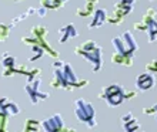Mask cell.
Wrapping results in <instances>:
<instances>
[{
	"instance_id": "cell-1",
	"label": "cell",
	"mask_w": 157,
	"mask_h": 132,
	"mask_svg": "<svg viewBox=\"0 0 157 132\" xmlns=\"http://www.w3.org/2000/svg\"><path fill=\"white\" fill-rule=\"evenodd\" d=\"M87 80H78L76 71L71 68L70 62L56 60L53 62V78L50 81V87L54 90H77L86 87Z\"/></svg>"
},
{
	"instance_id": "cell-2",
	"label": "cell",
	"mask_w": 157,
	"mask_h": 132,
	"mask_svg": "<svg viewBox=\"0 0 157 132\" xmlns=\"http://www.w3.org/2000/svg\"><path fill=\"white\" fill-rule=\"evenodd\" d=\"M75 54L78 57L84 58L87 62L91 64L93 73L101 70L103 67V54H101V47L93 40H87L75 47Z\"/></svg>"
},
{
	"instance_id": "cell-3",
	"label": "cell",
	"mask_w": 157,
	"mask_h": 132,
	"mask_svg": "<svg viewBox=\"0 0 157 132\" xmlns=\"http://www.w3.org/2000/svg\"><path fill=\"white\" fill-rule=\"evenodd\" d=\"M47 33H49V30H47L46 26L36 24L32 27V34H30V36H23V37H21V43L26 45H39V47H41L46 53L49 54L50 57H53L57 60L59 51L54 50L52 45H49V43L46 41Z\"/></svg>"
},
{
	"instance_id": "cell-4",
	"label": "cell",
	"mask_w": 157,
	"mask_h": 132,
	"mask_svg": "<svg viewBox=\"0 0 157 132\" xmlns=\"http://www.w3.org/2000/svg\"><path fill=\"white\" fill-rule=\"evenodd\" d=\"M157 10L154 7H149L144 12L143 17H141L140 21H137L133 24L134 30H139V31H146L147 33V37H149L150 43L157 41Z\"/></svg>"
},
{
	"instance_id": "cell-5",
	"label": "cell",
	"mask_w": 157,
	"mask_h": 132,
	"mask_svg": "<svg viewBox=\"0 0 157 132\" xmlns=\"http://www.w3.org/2000/svg\"><path fill=\"white\" fill-rule=\"evenodd\" d=\"M112 44L116 50V53L124 54V55H128V57H134V53L139 50V45L136 43V38L132 34V31H123L120 36L112 38Z\"/></svg>"
},
{
	"instance_id": "cell-6",
	"label": "cell",
	"mask_w": 157,
	"mask_h": 132,
	"mask_svg": "<svg viewBox=\"0 0 157 132\" xmlns=\"http://www.w3.org/2000/svg\"><path fill=\"white\" fill-rule=\"evenodd\" d=\"M75 115L78 120V122L84 124L89 128H94L97 125L94 108L84 98H77L75 101Z\"/></svg>"
},
{
	"instance_id": "cell-7",
	"label": "cell",
	"mask_w": 157,
	"mask_h": 132,
	"mask_svg": "<svg viewBox=\"0 0 157 132\" xmlns=\"http://www.w3.org/2000/svg\"><path fill=\"white\" fill-rule=\"evenodd\" d=\"M99 97L104 99L110 107H117L126 101V88L120 84H110L100 91Z\"/></svg>"
},
{
	"instance_id": "cell-8",
	"label": "cell",
	"mask_w": 157,
	"mask_h": 132,
	"mask_svg": "<svg viewBox=\"0 0 157 132\" xmlns=\"http://www.w3.org/2000/svg\"><path fill=\"white\" fill-rule=\"evenodd\" d=\"M136 3V0H119L114 4L113 12L109 14L107 21L110 24H120L124 21V17L133 12V6Z\"/></svg>"
},
{
	"instance_id": "cell-9",
	"label": "cell",
	"mask_w": 157,
	"mask_h": 132,
	"mask_svg": "<svg viewBox=\"0 0 157 132\" xmlns=\"http://www.w3.org/2000/svg\"><path fill=\"white\" fill-rule=\"evenodd\" d=\"M40 87H41V77H37L34 80H27V83L25 85V92L29 95L30 102L33 105L49 98V92L41 91Z\"/></svg>"
},
{
	"instance_id": "cell-10",
	"label": "cell",
	"mask_w": 157,
	"mask_h": 132,
	"mask_svg": "<svg viewBox=\"0 0 157 132\" xmlns=\"http://www.w3.org/2000/svg\"><path fill=\"white\" fill-rule=\"evenodd\" d=\"M41 129L44 132H60L64 128V120L60 114H53L40 122Z\"/></svg>"
},
{
	"instance_id": "cell-11",
	"label": "cell",
	"mask_w": 157,
	"mask_h": 132,
	"mask_svg": "<svg viewBox=\"0 0 157 132\" xmlns=\"http://www.w3.org/2000/svg\"><path fill=\"white\" fill-rule=\"evenodd\" d=\"M121 125H123L126 132H144L140 122L137 121V118L133 115L132 112H126L121 116Z\"/></svg>"
},
{
	"instance_id": "cell-12",
	"label": "cell",
	"mask_w": 157,
	"mask_h": 132,
	"mask_svg": "<svg viewBox=\"0 0 157 132\" xmlns=\"http://www.w3.org/2000/svg\"><path fill=\"white\" fill-rule=\"evenodd\" d=\"M0 111L6 114L7 116H14L20 114V105L9 98V97H2L0 98Z\"/></svg>"
},
{
	"instance_id": "cell-13",
	"label": "cell",
	"mask_w": 157,
	"mask_h": 132,
	"mask_svg": "<svg viewBox=\"0 0 157 132\" xmlns=\"http://www.w3.org/2000/svg\"><path fill=\"white\" fill-rule=\"evenodd\" d=\"M107 19H109V13L106 9L103 7H97L91 16V20L89 23V29H97V27H101L104 23H107Z\"/></svg>"
},
{
	"instance_id": "cell-14",
	"label": "cell",
	"mask_w": 157,
	"mask_h": 132,
	"mask_svg": "<svg viewBox=\"0 0 157 132\" xmlns=\"http://www.w3.org/2000/svg\"><path fill=\"white\" fill-rule=\"evenodd\" d=\"M78 36L77 33V29L73 23H67L66 26H63L59 29V43H67L70 38H76Z\"/></svg>"
},
{
	"instance_id": "cell-15",
	"label": "cell",
	"mask_w": 157,
	"mask_h": 132,
	"mask_svg": "<svg viewBox=\"0 0 157 132\" xmlns=\"http://www.w3.org/2000/svg\"><path fill=\"white\" fill-rule=\"evenodd\" d=\"M154 84H156V80H154L153 74H150V73H141L136 78V87L140 91L150 90L151 87H154Z\"/></svg>"
},
{
	"instance_id": "cell-16",
	"label": "cell",
	"mask_w": 157,
	"mask_h": 132,
	"mask_svg": "<svg viewBox=\"0 0 157 132\" xmlns=\"http://www.w3.org/2000/svg\"><path fill=\"white\" fill-rule=\"evenodd\" d=\"M0 64H2V68H3V71H2V77H4L9 71H12L13 68L17 66L16 57H14L13 54H10V53L6 51V53H3L2 54V57H0Z\"/></svg>"
},
{
	"instance_id": "cell-17",
	"label": "cell",
	"mask_w": 157,
	"mask_h": 132,
	"mask_svg": "<svg viewBox=\"0 0 157 132\" xmlns=\"http://www.w3.org/2000/svg\"><path fill=\"white\" fill-rule=\"evenodd\" d=\"M97 3H99V0H84V4L76 10V16L83 17V19H86L89 16H93L94 10L97 9L96 7Z\"/></svg>"
},
{
	"instance_id": "cell-18",
	"label": "cell",
	"mask_w": 157,
	"mask_h": 132,
	"mask_svg": "<svg viewBox=\"0 0 157 132\" xmlns=\"http://www.w3.org/2000/svg\"><path fill=\"white\" fill-rule=\"evenodd\" d=\"M110 61L116 66H126V67H132L134 60L133 57H128V55H124V54L120 53H113L112 57H110Z\"/></svg>"
},
{
	"instance_id": "cell-19",
	"label": "cell",
	"mask_w": 157,
	"mask_h": 132,
	"mask_svg": "<svg viewBox=\"0 0 157 132\" xmlns=\"http://www.w3.org/2000/svg\"><path fill=\"white\" fill-rule=\"evenodd\" d=\"M33 14H37V7H29L26 12H23L21 14H19V16H16L14 19L12 20V23H10V27H14V26H17L20 21H23L26 19V17L29 16H33Z\"/></svg>"
},
{
	"instance_id": "cell-20",
	"label": "cell",
	"mask_w": 157,
	"mask_h": 132,
	"mask_svg": "<svg viewBox=\"0 0 157 132\" xmlns=\"http://www.w3.org/2000/svg\"><path fill=\"white\" fill-rule=\"evenodd\" d=\"M69 0H40V6L52 10H59L63 4H66Z\"/></svg>"
},
{
	"instance_id": "cell-21",
	"label": "cell",
	"mask_w": 157,
	"mask_h": 132,
	"mask_svg": "<svg viewBox=\"0 0 157 132\" xmlns=\"http://www.w3.org/2000/svg\"><path fill=\"white\" fill-rule=\"evenodd\" d=\"M41 128V124L36 120H26L25 125H23V131L21 132H39V129Z\"/></svg>"
},
{
	"instance_id": "cell-22",
	"label": "cell",
	"mask_w": 157,
	"mask_h": 132,
	"mask_svg": "<svg viewBox=\"0 0 157 132\" xmlns=\"http://www.w3.org/2000/svg\"><path fill=\"white\" fill-rule=\"evenodd\" d=\"M30 48H32V53H30V55H29V61L30 62L37 61L39 58H41L46 53L44 50L41 48V47H39V45H30Z\"/></svg>"
},
{
	"instance_id": "cell-23",
	"label": "cell",
	"mask_w": 157,
	"mask_h": 132,
	"mask_svg": "<svg viewBox=\"0 0 157 132\" xmlns=\"http://www.w3.org/2000/svg\"><path fill=\"white\" fill-rule=\"evenodd\" d=\"M10 24H4V23H0V43H4L9 38V34H10Z\"/></svg>"
},
{
	"instance_id": "cell-24",
	"label": "cell",
	"mask_w": 157,
	"mask_h": 132,
	"mask_svg": "<svg viewBox=\"0 0 157 132\" xmlns=\"http://www.w3.org/2000/svg\"><path fill=\"white\" fill-rule=\"evenodd\" d=\"M7 124H9V116L0 111V132H7Z\"/></svg>"
},
{
	"instance_id": "cell-25",
	"label": "cell",
	"mask_w": 157,
	"mask_h": 132,
	"mask_svg": "<svg viewBox=\"0 0 157 132\" xmlns=\"http://www.w3.org/2000/svg\"><path fill=\"white\" fill-rule=\"evenodd\" d=\"M146 71L150 74H157V60H151L146 64Z\"/></svg>"
},
{
	"instance_id": "cell-26",
	"label": "cell",
	"mask_w": 157,
	"mask_h": 132,
	"mask_svg": "<svg viewBox=\"0 0 157 132\" xmlns=\"http://www.w3.org/2000/svg\"><path fill=\"white\" fill-rule=\"evenodd\" d=\"M143 112H144L146 115H156L157 114V102L154 104V105H151V107L144 108V111Z\"/></svg>"
},
{
	"instance_id": "cell-27",
	"label": "cell",
	"mask_w": 157,
	"mask_h": 132,
	"mask_svg": "<svg viewBox=\"0 0 157 132\" xmlns=\"http://www.w3.org/2000/svg\"><path fill=\"white\" fill-rule=\"evenodd\" d=\"M46 13H47V9H46V7H43V6L37 7V16L44 17V16H46Z\"/></svg>"
},
{
	"instance_id": "cell-28",
	"label": "cell",
	"mask_w": 157,
	"mask_h": 132,
	"mask_svg": "<svg viewBox=\"0 0 157 132\" xmlns=\"http://www.w3.org/2000/svg\"><path fill=\"white\" fill-rule=\"evenodd\" d=\"M60 132H76V129L70 128V127H64V128H63Z\"/></svg>"
},
{
	"instance_id": "cell-29",
	"label": "cell",
	"mask_w": 157,
	"mask_h": 132,
	"mask_svg": "<svg viewBox=\"0 0 157 132\" xmlns=\"http://www.w3.org/2000/svg\"><path fill=\"white\" fill-rule=\"evenodd\" d=\"M13 2H21V0H13Z\"/></svg>"
},
{
	"instance_id": "cell-30",
	"label": "cell",
	"mask_w": 157,
	"mask_h": 132,
	"mask_svg": "<svg viewBox=\"0 0 157 132\" xmlns=\"http://www.w3.org/2000/svg\"><path fill=\"white\" fill-rule=\"evenodd\" d=\"M156 118H157V114H156Z\"/></svg>"
},
{
	"instance_id": "cell-31",
	"label": "cell",
	"mask_w": 157,
	"mask_h": 132,
	"mask_svg": "<svg viewBox=\"0 0 157 132\" xmlns=\"http://www.w3.org/2000/svg\"><path fill=\"white\" fill-rule=\"evenodd\" d=\"M150 2H153V0H150Z\"/></svg>"
}]
</instances>
